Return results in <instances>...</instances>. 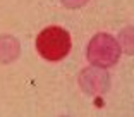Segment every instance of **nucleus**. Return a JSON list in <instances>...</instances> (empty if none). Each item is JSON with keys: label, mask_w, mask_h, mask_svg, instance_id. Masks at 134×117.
<instances>
[{"label": "nucleus", "mask_w": 134, "mask_h": 117, "mask_svg": "<svg viewBox=\"0 0 134 117\" xmlns=\"http://www.w3.org/2000/svg\"><path fill=\"white\" fill-rule=\"evenodd\" d=\"M72 38L65 28L48 26L36 36V50L40 57L48 62H60L71 54Z\"/></svg>", "instance_id": "nucleus-1"}, {"label": "nucleus", "mask_w": 134, "mask_h": 117, "mask_svg": "<svg viewBox=\"0 0 134 117\" xmlns=\"http://www.w3.org/2000/svg\"><path fill=\"white\" fill-rule=\"evenodd\" d=\"M120 55H122V48L119 45L117 38H114L108 33H96L86 47L88 62L102 69L114 67L119 62Z\"/></svg>", "instance_id": "nucleus-2"}, {"label": "nucleus", "mask_w": 134, "mask_h": 117, "mask_svg": "<svg viewBox=\"0 0 134 117\" xmlns=\"http://www.w3.org/2000/svg\"><path fill=\"white\" fill-rule=\"evenodd\" d=\"M77 83L86 95L100 97L110 88V74L107 72V69L90 66L81 69V72L77 76Z\"/></svg>", "instance_id": "nucleus-3"}, {"label": "nucleus", "mask_w": 134, "mask_h": 117, "mask_svg": "<svg viewBox=\"0 0 134 117\" xmlns=\"http://www.w3.org/2000/svg\"><path fill=\"white\" fill-rule=\"evenodd\" d=\"M21 55V43L12 35H0V64H12Z\"/></svg>", "instance_id": "nucleus-4"}, {"label": "nucleus", "mask_w": 134, "mask_h": 117, "mask_svg": "<svg viewBox=\"0 0 134 117\" xmlns=\"http://www.w3.org/2000/svg\"><path fill=\"white\" fill-rule=\"evenodd\" d=\"M119 45H120L122 52L132 55V26H129V28L120 31V41H119Z\"/></svg>", "instance_id": "nucleus-5"}, {"label": "nucleus", "mask_w": 134, "mask_h": 117, "mask_svg": "<svg viewBox=\"0 0 134 117\" xmlns=\"http://www.w3.org/2000/svg\"><path fill=\"white\" fill-rule=\"evenodd\" d=\"M60 2H62L64 7H67V9H81V7H84L90 0H60Z\"/></svg>", "instance_id": "nucleus-6"}]
</instances>
